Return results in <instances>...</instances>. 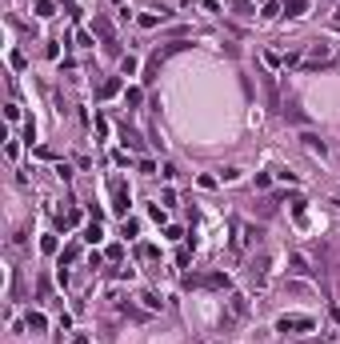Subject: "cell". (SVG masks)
Returning a JSON list of instances; mask_svg holds the SVG:
<instances>
[{
  "label": "cell",
  "mask_w": 340,
  "mask_h": 344,
  "mask_svg": "<svg viewBox=\"0 0 340 344\" xmlns=\"http://www.w3.org/2000/svg\"><path fill=\"white\" fill-rule=\"evenodd\" d=\"M312 316H280L276 320V332H312Z\"/></svg>",
  "instance_id": "6da1fadb"
},
{
  "label": "cell",
  "mask_w": 340,
  "mask_h": 344,
  "mask_svg": "<svg viewBox=\"0 0 340 344\" xmlns=\"http://www.w3.org/2000/svg\"><path fill=\"white\" fill-rule=\"evenodd\" d=\"M128 204H132L128 184H124V180H112V208H116V212H128Z\"/></svg>",
  "instance_id": "7a4b0ae2"
},
{
  "label": "cell",
  "mask_w": 340,
  "mask_h": 344,
  "mask_svg": "<svg viewBox=\"0 0 340 344\" xmlns=\"http://www.w3.org/2000/svg\"><path fill=\"white\" fill-rule=\"evenodd\" d=\"M328 60H332L328 44H312V52H308V56L300 60V64H304V68H316V64H328Z\"/></svg>",
  "instance_id": "3957f363"
},
{
  "label": "cell",
  "mask_w": 340,
  "mask_h": 344,
  "mask_svg": "<svg viewBox=\"0 0 340 344\" xmlns=\"http://www.w3.org/2000/svg\"><path fill=\"white\" fill-rule=\"evenodd\" d=\"M116 92H120V76H108V80L96 88V96H100V100H112Z\"/></svg>",
  "instance_id": "277c9868"
},
{
  "label": "cell",
  "mask_w": 340,
  "mask_h": 344,
  "mask_svg": "<svg viewBox=\"0 0 340 344\" xmlns=\"http://www.w3.org/2000/svg\"><path fill=\"white\" fill-rule=\"evenodd\" d=\"M288 264H292V272H296V276H312V268H308V260H304L300 252H296V256H292Z\"/></svg>",
  "instance_id": "5b68a950"
},
{
  "label": "cell",
  "mask_w": 340,
  "mask_h": 344,
  "mask_svg": "<svg viewBox=\"0 0 340 344\" xmlns=\"http://www.w3.org/2000/svg\"><path fill=\"white\" fill-rule=\"evenodd\" d=\"M56 224H60V228H72V224H80V212H76V208L60 212V216H56Z\"/></svg>",
  "instance_id": "8992f818"
},
{
  "label": "cell",
  "mask_w": 340,
  "mask_h": 344,
  "mask_svg": "<svg viewBox=\"0 0 340 344\" xmlns=\"http://www.w3.org/2000/svg\"><path fill=\"white\" fill-rule=\"evenodd\" d=\"M304 8H308V0H284V12L288 16H304Z\"/></svg>",
  "instance_id": "52a82bcc"
},
{
  "label": "cell",
  "mask_w": 340,
  "mask_h": 344,
  "mask_svg": "<svg viewBox=\"0 0 340 344\" xmlns=\"http://www.w3.org/2000/svg\"><path fill=\"white\" fill-rule=\"evenodd\" d=\"M200 284H208V288H228V276H224V272H212V276H204Z\"/></svg>",
  "instance_id": "ba28073f"
},
{
  "label": "cell",
  "mask_w": 340,
  "mask_h": 344,
  "mask_svg": "<svg viewBox=\"0 0 340 344\" xmlns=\"http://www.w3.org/2000/svg\"><path fill=\"white\" fill-rule=\"evenodd\" d=\"M136 24H140V28H156V24H160V16H156V12H140V16H136Z\"/></svg>",
  "instance_id": "9c48e42d"
},
{
  "label": "cell",
  "mask_w": 340,
  "mask_h": 344,
  "mask_svg": "<svg viewBox=\"0 0 340 344\" xmlns=\"http://www.w3.org/2000/svg\"><path fill=\"white\" fill-rule=\"evenodd\" d=\"M300 140H304V148H308V152H320V156H324V144H320V140H316L312 132H304Z\"/></svg>",
  "instance_id": "30bf717a"
},
{
  "label": "cell",
  "mask_w": 340,
  "mask_h": 344,
  "mask_svg": "<svg viewBox=\"0 0 340 344\" xmlns=\"http://www.w3.org/2000/svg\"><path fill=\"white\" fill-rule=\"evenodd\" d=\"M136 68H140V60H136V56H120V72H124V76H132Z\"/></svg>",
  "instance_id": "8fae6325"
},
{
  "label": "cell",
  "mask_w": 340,
  "mask_h": 344,
  "mask_svg": "<svg viewBox=\"0 0 340 344\" xmlns=\"http://www.w3.org/2000/svg\"><path fill=\"white\" fill-rule=\"evenodd\" d=\"M52 12H56V4H52V0H36V16H44V20H48Z\"/></svg>",
  "instance_id": "7c38bea8"
},
{
  "label": "cell",
  "mask_w": 340,
  "mask_h": 344,
  "mask_svg": "<svg viewBox=\"0 0 340 344\" xmlns=\"http://www.w3.org/2000/svg\"><path fill=\"white\" fill-rule=\"evenodd\" d=\"M280 8H284V4H276V0H268V4H264V12H260V16H264V20H276V16H280Z\"/></svg>",
  "instance_id": "4fadbf2b"
},
{
  "label": "cell",
  "mask_w": 340,
  "mask_h": 344,
  "mask_svg": "<svg viewBox=\"0 0 340 344\" xmlns=\"http://www.w3.org/2000/svg\"><path fill=\"white\" fill-rule=\"evenodd\" d=\"M84 240H88V244H96V240H100V220H92V224L84 228Z\"/></svg>",
  "instance_id": "5bb4252c"
},
{
  "label": "cell",
  "mask_w": 340,
  "mask_h": 344,
  "mask_svg": "<svg viewBox=\"0 0 340 344\" xmlns=\"http://www.w3.org/2000/svg\"><path fill=\"white\" fill-rule=\"evenodd\" d=\"M136 256H144V260H152V256H160V248H156V244H140V248H136Z\"/></svg>",
  "instance_id": "9a60e30c"
},
{
  "label": "cell",
  "mask_w": 340,
  "mask_h": 344,
  "mask_svg": "<svg viewBox=\"0 0 340 344\" xmlns=\"http://www.w3.org/2000/svg\"><path fill=\"white\" fill-rule=\"evenodd\" d=\"M232 12H236V16H252V4H248V0H232Z\"/></svg>",
  "instance_id": "2e32d148"
},
{
  "label": "cell",
  "mask_w": 340,
  "mask_h": 344,
  "mask_svg": "<svg viewBox=\"0 0 340 344\" xmlns=\"http://www.w3.org/2000/svg\"><path fill=\"white\" fill-rule=\"evenodd\" d=\"M232 312L244 316V312H248V300H244V296H232Z\"/></svg>",
  "instance_id": "e0dca14e"
},
{
  "label": "cell",
  "mask_w": 340,
  "mask_h": 344,
  "mask_svg": "<svg viewBox=\"0 0 340 344\" xmlns=\"http://www.w3.org/2000/svg\"><path fill=\"white\" fill-rule=\"evenodd\" d=\"M120 232H124V236H136V232H140V224H136V220H128V216H124V224H120Z\"/></svg>",
  "instance_id": "ac0fdd59"
},
{
  "label": "cell",
  "mask_w": 340,
  "mask_h": 344,
  "mask_svg": "<svg viewBox=\"0 0 340 344\" xmlns=\"http://www.w3.org/2000/svg\"><path fill=\"white\" fill-rule=\"evenodd\" d=\"M292 216H296V224H304V200H292Z\"/></svg>",
  "instance_id": "d6986e66"
},
{
  "label": "cell",
  "mask_w": 340,
  "mask_h": 344,
  "mask_svg": "<svg viewBox=\"0 0 340 344\" xmlns=\"http://www.w3.org/2000/svg\"><path fill=\"white\" fill-rule=\"evenodd\" d=\"M28 328H36V332H40V328H44V316H40V312H32V316H28Z\"/></svg>",
  "instance_id": "ffe728a7"
},
{
  "label": "cell",
  "mask_w": 340,
  "mask_h": 344,
  "mask_svg": "<svg viewBox=\"0 0 340 344\" xmlns=\"http://www.w3.org/2000/svg\"><path fill=\"white\" fill-rule=\"evenodd\" d=\"M72 344H88V336H72Z\"/></svg>",
  "instance_id": "44dd1931"
}]
</instances>
